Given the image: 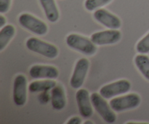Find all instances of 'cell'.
Here are the masks:
<instances>
[{"instance_id":"cell-22","label":"cell","mask_w":149,"mask_h":124,"mask_svg":"<svg viewBox=\"0 0 149 124\" xmlns=\"http://www.w3.org/2000/svg\"><path fill=\"white\" fill-rule=\"evenodd\" d=\"M81 123V120L79 117H73L71 119H69V120L67 122V124H80Z\"/></svg>"},{"instance_id":"cell-16","label":"cell","mask_w":149,"mask_h":124,"mask_svg":"<svg viewBox=\"0 0 149 124\" xmlns=\"http://www.w3.org/2000/svg\"><path fill=\"white\" fill-rule=\"evenodd\" d=\"M15 33V29L13 25H5L0 31V50H3Z\"/></svg>"},{"instance_id":"cell-21","label":"cell","mask_w":149,"mask_h":124,"mask_svg":"<svg viewBox=\"0 0 149 124\" xmlns=\"http://www.w3.org/2000/svg\"><path fill=\"white\" fill-rule=\"evenodd\" d=\"M49 96L47 91L42 92L40 95L39 96V101L42 104H46L49 102Z\"/></svg>"},{"instance_id":"cell-15","label":"cell","mask_w":149,"mask_h":124,"mask_svg":"<svg viewBox=\"0 0 149 124\" xmlns=\"http://www.w3.org/2000/svg\"><path fill=\"white\" fill-rule=\"evenodd\" d=\"M56 85V82L51 79L45 80H36L30 83L29 86V90L31 93H39V92L42 93V92L52 90Z\"/></svg>"},{"instance_id":"cell-24","label":"cell","mask_w":149,"mask_h":124,"mask_svg":"<svg viewBox=\"0 0 149 124\" xmlns=\"http://www.w3.org/2000/svg\"><path fill=\"white\" fill-rule=\"evenodd\" d=\"M84 124H93V123L91 122V121L87 120V121H85V122H84Z\"/></svg>"},{"instance_id":"cell-13","label":"cell","mask_w":149,"mask_h":124,"mask_svg":"<svg viewBox=\"0 0 149 124\" xmlns=\"http://www.w3.org/2000/svg\"><path fill=\"white\" fill-rule=\"evenodd\" d=\"M51 104L55 110H61L66 104L65 92L61 85H55L51 90Z\"/></svg>"},{"instance_id":"cell-5","label":"cell","mask_w":149,"mask_h":124,"mask_svg":"<svg viewBox=\"0 0 149 124\" xmlns=\"http://www.w3.org/2000/svg\"><path fill=\"white\" fill-rule=\"evenodd\" d=\"M18 21L22 27L39 36L46 34L48 32V27L45 22L29 13L20 15Z\"/></svg>"},{"instance_id":"cell-19","label":"cell","mask_w":149,"mask_h":124,"mask_svg":"<svg viewBox=\"0 0 149 124\" xmlns=\"http://www.w3.org/2000/svg\"><path fill=\"white\" fill-rule=\"evenodd\" d=\"M136 50L141 54H147L149 53V32L144 36L136 45Z\"/></svg>"},{"instance_id":"cell-2","label":"cell","mask_w":149,"mask_h":124,"mask_svg":"<svg viewBox=\"0 0 149 124\" xmlns=\"http://www.w3.org/2000/svg\"><path fill=\"white\" fill-rule=\"evenodd\" d=\"M26 48L29 50L42 55L47 58H55L58 55V49L52 44L44 42L36 37H31L26 40Z\"/></svg>"},{"instance_id":"cell-10","label":"cell","mask_w":149,"mask_h":124,"mask_svg":"<svg viewBox=\"0 0 149 124\" xmlns=\"http://www.w3.org/2000/svg\"><path fill=\"white\" fill-rule=\"evenodd\" d=\"M96 21L110 29H118L122 26L120 19L113 13L105 9H97L93 13Z\"/></svg>"},{"instance_id":"cell-20","label":"cell","mask_w":149,"mask_h":124,"mask_svg":"<svg viewBox=\"0 0 149 124\" xmlns=\"http://www.w3.org/2000/svg\"><path fill=\"white\" fill-rule=\"evenodd\" d=\"M11 0H0V13H5L10 10Z\"/></svg>"},{"instance_id":"cell-23","label":"cell","mask_w":149,"mask_h":124,"mask_svg":"<svg viewBox=\"0 0 149 124\" xmlns=\"http://www.w3.org/2000/svg\"><path fill=\"white\" fill-rule=\"evenodd\" d=\"M6 22H7L6 18L2 15H1L0 16V27L1 28L4 27V25L6 24Z\"/></svg>"},{"instance_id":"cell-14","label":"cell","mask_w":149,"mask_h":124,"mask_svg":"<svg viewBox=\"0 0 149 124\" xmlns=\"http://www.w3.org/2000/svg\"><path fill=\"white\" fill-rule=\"evenodd\" d=\"M47 19L51 23H55L60 17L59 10L55 0H39Z\"/></svg>"},{"instance_id":"cell-7","label":"cell","mask_w":149,"mask_h":124,"mask_svg":"<svg viewBox=\"0 0 149 124\" xmlns=\"http://www.w3.org/2000/svg\"><path fill=\"white\" fill-rule=\"evenodd\" d=\"M90 62L85 58H81L76 64L70 80V85L74 89L81 87L88 72Z\"/></svg>"},{"instance_id":"cell-8","label":"cell","mask_w":149,"mask_h":124,"mask_svg":"<svg viewBox=\"0 0 149 124\" xmlns=\"http://www.w3.org/2000/svg\"><path fill=\"white\" fill-rule=\"evenodd\" d=\"M13 97L14 103L18 106H23L27 99V80L23 74L15 77L13 83Z\"/></svg>"},{"instance_id":"cell-9","label":"cell","mask_w":149,"mask_h":124,"mask_svg":"<svg viewBox=\"0 0 149 124\" xmlns=\"http://www.w3.org/2000/svg\"><path fill=\"white\" fill-rule=\"evenodd\" d=\"M121 37L122 34L117 29H109L93 34L90 39L95 45H109L118 42Z\"/></svg>"},{"instance_id":"cell-1","label":"cell","mask_w":149,"mask_h":124,"mask_svg":"<svg viewBox=\"0 0 149 124\" xmlns=\"http://www.w3.org/2000/svg\"><path fill=\"white\" fill-rule=\"evenodd\" d=\"M65 42L69 48L84 55H94L97 50L95 45L92 42L91 39L77 34H71L68 35Z\"/></svg>"},{"instance_id":"cell-18","label":"cell","mask_w":149,"mask_h":124,"mask_svg":"<svg viewBox=\"0 0 149 124\" xmlns=\"http://www.w3.org/2000/svg\"><path fill=\"white\" fill-rule=\"evenodd\" d=\"M111 1L112 0H85L84 7L90 12L95 11L97 9L109 4Z\"/></svg>"},{"instance_id":"cell-4","label":"cell","mask_w":149,"mask_h":124,"mask_svg":"<svg viewBox=\"0 0 149 124\" xmlns=\"http://www.w3.org/2000/svg\"><path fill=\"white\" fill-rule=\"evenodd\" d=\"M141 102V99L139 95L130 93L125 96L113 98L110 101L109 104L114 112H121L135 109L139 106Z\"/></svg>"},{"instance_id":"cell-6","label":"cell","mask_w":149,"mask_h":124,"mask_svg":"<svg viewBox=\"0 0 149 124\" xmlns=\"http://www.w3.org/2000/svg\"><path fill=\"white\" fill-rule=\"evenodd\" d=\"M131 89L130 82L127 80H119L100 88L99 93L104 99H109L119 95L127 93Z\"/></svg>"},{"instance_id":"cell-11","label":"cell","mask_w":149,"mask_h":124,"mask_svg":"<svg viewBox=\"0 0 149 124\" xmlns=\"http://www.w3.org/2000/svg\"><path fill=\"white\" fill-rule=\"evenodd\" d=\"M76 100L80 115L84 118H90L93 113V109L89 92L86 89H79L76 93Z\"/></svg>"},{"instance_id":"cell-12","label":"cell","mask_w":149,"mask_h":124,"mask_svg":"<svg viewBox=\"0 0 149 124\" xmlns=\"http://www.w3.org/2000/svg\"><path fill=\"white\" fill-rule=\"evenodd\" d=\"M29 74L33 79H56L59 71L52 66L34 65L29 69Z\"/></svg>"},{"instance_id":"cell-17","label":"cell","mask_w":149,"mask_h":124,"mask_svg":"<svg viewBox=\"0 0 149 124\" xmlns=\"http://www.w3.org/2000/svg\"><path fill=\"white\" fill-rule=\"evenodd\" d=\"M135 64L142 75L149 80V57L146 54L137 55L135 58Z\"/></svg>"},{"instance_id":"cell-3","label":"cell","mask_w":149,"mask_h":124,"mask_svg":"<svg viewBox=\"0 0 149 124\" xmlns=\"http://www.w3.org/2000/svg\"><path fill=\"white\" fill-rule=\"evenodd\" d=\"M92 104L103 120L107 123H113L116 120V115L103 96L97 93H93L90 96Z\"/></svg>"}]
</instances>
